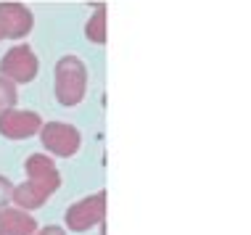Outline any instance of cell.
<instances>
[{"mask_svg": "<svg viewBox=\"0 0 251 235\" xmlns=\"http://www.w3.org/2000/svg\"><path fill=\"white\" fill-rule=\"evenodd\" d=\"M37 222L29 212L19 206H3L0 209V235H35Z\"/></svg>", "mask_w": 251, "mask_h": 235, "instance_id": "cell-8", "label": "cell"}, {"mask_svg": "<svg viewBox=\"0 0 251 235\" xmlns=\"http://www.w3.org/2000/svg\"><path fill=\"white\" fill-rule=\"evenodd\" d=\"M40 140H43V148L53 153V156H61V159H69L79 151L82 145V135L79 130L69 122H48L40 127Z\"/></svg>", "mask_w": 251, "mask_h": 235, "instance_id": "cell-2", "label": "cell"}, {"mask_svg": "<svg viewBox=\"0 0 251 235\" xmlns=\"http://www.w3.org/2000/svg\"><path fill=\"white\" fill-rule=\"evenodd\" d=\"M35 26V16L24 3L16 0H3L0 3V35L8 40H22L32 32Z\"/></svg>", "mask_w": 251, "mask_h": 235, "instance_id": "cell-5", "label": "cell"}, {"mask_svg": "<svg viewBox=\"0 0 251 235\" xmlns=\"http://www.w3.org/2000/svg\"><path fill=\"white\" fill-rule=\"evenodd\" d=\"M48 198H50V193L45 190V188L29 183V180H26V183H22V185H13V196H11L13 204H16L19 209H24V212L40 209V206H43Z\"/></svg>", "mask_w": 251, "mask_h": 235, "instance_id": "cell-9", "label": "cell"}, {"mask_svg": "<svg viewBox=\"0 0 251 235\" xmlns=\"http://www.w3.org/2000/svg\"><path fill=\"white\" fill-rule=\"evenodd\" d=\"M16 98H19V93H16V85L8 82L5 77H0V111H8L16 106Z\"/></svg>", "mask_w": 251, "mask_h": 235, "instance_id": "cell-11", "label": "cell"}, {"mask_svg": "<svg viewBox=\"0 0 251 235\" xmlns=\"http://www.w3.org/2000/svg\"><path fill=\"white\" fill-rule=\"evenodd\" d=\"M35 235H66V230L58 225H48V227H43V230H35Z\"/></svg>", "mask_w": 251, "mask_h": 235, "instance_id": "cell-13", "label": "cell"}, {"mask_svg": "<svg viewBox=\"0 0 251 235\" xmlns=\"http://www.w3.org/2000/svg\"><path fill=\"white\" fill-rule=\"evenodd\" d=\"M24 172H26V177H29V183L45 188L50 196L61 188V174L56 169V164H53V159L45 156V153H32L24 164Z\"/></svg>", "mask_w": 251, "mask_h": 235, "instance_id": "cell-7", "label": "cell"}, {"mask_svg": "<svg viewBox=\"0 0 251 235\" xmlns=\"http://www.w3.org/2000/svg\"><path fill=\"white\" fill-rule=\"evenodd\" d=\"M43 119L37 111H24V109H8L0 111V135L8 140H26L37 135Z\"/></svg>", "mask_w": 251, "mask_h": 235, "instance_id": "cell-6", "label": "cell"}, {"mask_svg": "<svg viewBox=\"0 0 251 235\" xmlns=\"http://www.w3.org/2000/svg\"><path fill=\"white\" fill-rule=\"evenodd\" d=\"M85 35L90 43L96 45H106V3H98L96 5V13L87 19L85 24Z\"/></svg>", "mask_w": 251, "mask_h": 235, "instance_id": "cell-10", "label": "cell"}, {"mask_svg": "<svg viewBox=\"0 0 251 235\" xmlns=\"http://www.w3.org/2000/svg\"><path fill=\"white\" fill-rule=\"evenodd\" d=\"M87 93V66L77 56H61L56 64V98L61 106L72 109Z\"/></svg>", "mask_w": 251, "mask_h": 235, "instance_id": "cell-1", "label": "cell"}, {"mask_svg": "<svg viewBox=\"0 0 251 235\" xmlns=\"http://www.w3.org/2000/svg\"><path fill=\"white\" fill-rule=\"evenodd\" d=\"M11 196H13V183H11L8 177H3V174H0V209L11 204Z\"/></svg>", "mask_w": 251, "mask_h": 235, "instance_id": "cell-12", "label": "cell"}, {"mask_svg": "<svg viewBox=\"0 0 251 235\" xmlns=\"http://www.w3.org/2000/svg\"><path fill=\"white\" fill-rule=\"evenodd\" d=\"M37 69H40V61L29 45H13L0 58V77H5L13 85L32 82L37 77Z\"/></svg>", "mask_w": 251, "mask_h": 235, "instance_id": "cell-4", "label": "cell"}, {"mask_svg": "<svg viewBox=\"0 0 251 235\" xmlns=\"http://www.w3.org/2000/svg\"><path fill=\"white\" fill-rule=\"evenodd\" d=\"M106 217V190H98L77 204H72L64 214V222L72 233H87L90 227L103 222Z\"/></svg>", "mask_w": 251, "mask_h": 235, "instance_id": "cell-3", "label": "cell"}, {"mask_svg": "<svg viewBox=\"0 0 251 235\" xmlns=\"http://www.w3.org/2000/svg\"><path fill=\"white\" fill-rule=\"evenodd\" d=\"M0 40H3V35H0Z\"/></svg>", "mask_w": 251, "mask_h": 235, "instance_id": "cell-14", "label": "cell"}]
</instances>
